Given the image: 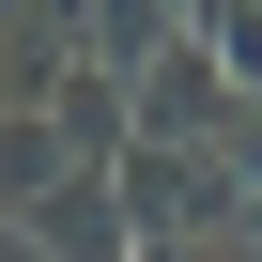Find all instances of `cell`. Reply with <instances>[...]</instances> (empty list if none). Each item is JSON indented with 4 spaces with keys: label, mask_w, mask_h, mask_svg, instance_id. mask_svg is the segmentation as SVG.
<instances>
[{
    "label": "cell",
    "mask_w": 262,
    "mask_h": 262,
    "mask_svg": "<svg viewBox=\"0 0 262 262\" xmlns=\"http://www.w3.org/2000/svg\"><path fill=\"white\" fill-rule=\"evenodd\" d=\"M47 185H77V170H62V123H0V231H16Z\"/></svg>",
    "instance_id": "obj_4"
},
{
    "label": "cell",
    "mask_w": 262,
    "mask_h": 262,
    "mask_svg": "<svg viewBox=\"0 0 262 262\" xmlns=\"http://www.w3.org/2000/svg\"><path fill=\"white\" fill-rule=\"evenodd\" d=\"M108 216H123V247H216V231H262V185H247L231 155L123 139V170H108Z\"/></svg>",
    "instance_id": "obj_1"
},
{
    "label": "cell",
    "mask_w": 262,
    "mask_h": 262,
    "mask_svg": "<svg viewBox=\"0 0 262 262\" xmlns=\"http://www.w3.org/2000/svg\"><path fill=\"white\" fill-rule=\"evenodd\" d=\"M185 31V0H108V16H77V62L93 77H123V93H139V62Z\"/></svg>",
    "instance_id": "obj_3"
},
{
    "label": "cell",
    "mask_w": 262,
    "mask_h": 262,
    "mask_svg": "<svg viewBox=\"0 0 262 262\" xmlns=\"http://www.w3.org/2000/svg\"><path fill=\"white\" fill-rule=\"evenodd\" d=\"M77 77V16H31L0 0V123H47V93Z\"/></svg>",
    "instance_id": "obj_2"
},
{
    "label": "cell",
    "mask_w": 262,
    "mask_h": 262,
    "mask_svg": "<svg viewBox=\"0 0 262 262\" xmlns=\"http://www.w3.org/2000/svg\"><path fill=\"white\" fill-rule=\"evenodd\" d=\"M139 262H262V231H216V247H139Z\"/></svg>",
    "instance_id": "obj_5"
}]
</instances>
